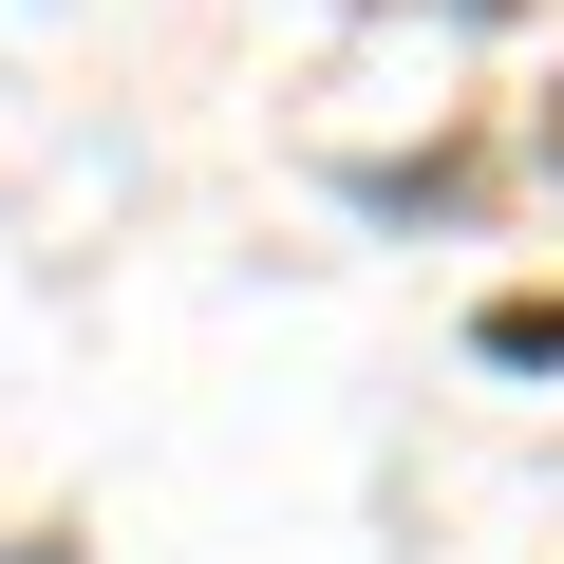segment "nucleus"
<instances>
[{"label":"nucleus","mask_w":564,"mask_h":564,"mask_svg":"<svg viewBox=\"0 0 564 564\" xmlns=\"http://www.w3.org/2000/svg\"><path fill=\"white\" fill-rule=\"evenodd\" d=\"M545 170H564V113H545Z\"/></svg>","instance_id":"f03ea898"},{"label":"nucleus","mask_w":564,"mask_h":564,"mask_svg":"<svg viewBox=\"0 0 564 564\" xmlns=\"http://www.w3.org/2000/svg\"><path fill=\"white\" fill-rule=\"evenodd\" d=\"M489 358H527V377H545V358H564V302H489Z\"/></svg>","instance_id":"f257e3e1"}]
</instances>
